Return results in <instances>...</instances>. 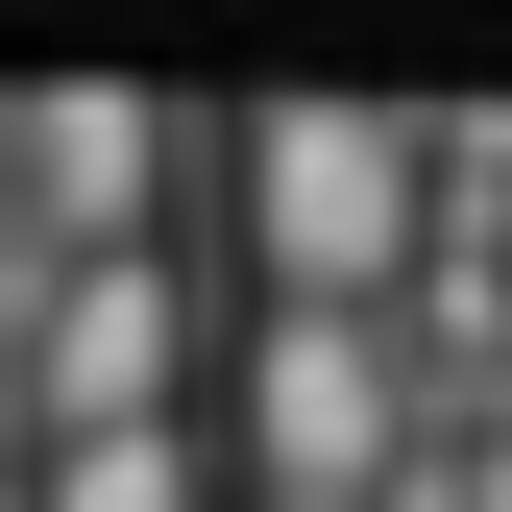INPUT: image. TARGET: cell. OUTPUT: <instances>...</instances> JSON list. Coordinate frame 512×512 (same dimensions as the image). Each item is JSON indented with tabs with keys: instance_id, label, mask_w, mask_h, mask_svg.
Wrapping results in <instances>:
<instances>
[{
	"instance_id": "obj_1",
	"label": "cell",
	"mask_w": 512,
	"mask_h": 512,
	"mask_svg": "<svg viewBox=\"0 0 512 512\" xmlns=\"http://www.w3.org/2000/svg\"><path fill=\"white\" fill-rule=\"evenodd\" d=\"M220 269L269 317H415V269H439L415 98H220Z\"/></svg>"
},
{
	"instance_id": "obj_2",
	"label": "cell",
	"mask_w": 512,
	"mask_h": 512,
	"mask_svg": "<svg viewBox=\"0 0 512 512\" xmlns=\"http://www.w3.org/2000/svg\"><path fill=\"white\" fill-rule=\"evenodd\" d=\"M220 464L269 488V512H391V464H415V342H391V317H269V293H244Z\"/></svg>"
},
{
	"instance_id": "obj_3",
	"label": "cell",
	"mask_w": 512,
	"mask_h": 512,
	"mask_svg": "<svg viewBox=\"0 0 512 512\" xmlns=\"http://www.w3.org/2000/svg\"><path fill=\"white\" fill-rule=\"evenodd\" d=\"M0 220L49 269H122V244H220V98H147V74H49L25 98V171Z\"/></svg>"
},
{
	"instance_id": "obj_4",
	"label": "cell",
	"mask_w": 512,
	"mask_h": 512,
	"mask_svg": "<svg viewBox=\"0 0 512 512\" xmlns=\"http://www.w3.org/2000/svg\"><path fill=\"white\" fill-rule=\"evenodd\" d=\"M25 512H244V464H220V415H171V439H49Z\"/></svg>"
},
{
	"instance_id": "obj_5",
	"label": "cell",
	"mask_w": 512,
	"mask_h": 512,
	"mask_svg": "<svg viewBox=\"0 0 512 512\" xmlns=\"http://www.w3.org/2000/svg\"><path fill=\"white\" fill-rule=\"evenodd\" d=\"M244 512H269V488H244Z\"/></svg>"
}]
</instances>
